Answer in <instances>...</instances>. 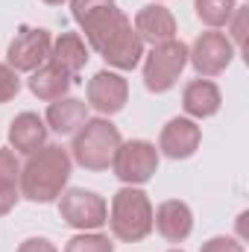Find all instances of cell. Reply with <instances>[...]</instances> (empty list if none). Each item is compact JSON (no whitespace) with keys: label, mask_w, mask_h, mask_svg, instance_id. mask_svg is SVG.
<instances>
[{"label":"cell","mask_w":249,"mask_h":252,"mask_svg":"<svg viewBox=\"0 0 249 252\" xmlns=\"http://www.w3.org/2000/svg\"><path fill=\"white\" fill-rule=\"evenodd\" d=\"M70 153L59 144H44L21 167V196L30 202H53L70 179Z\"/></svg>","instance_id":"cell-1"},{"label":"cell","mask_w":249,"mask_h":252,"mask_svg":"<svg viewBox=\"0 0 249 252\" xmlns=\"http://www.w3.org/2000/svg\"><path fill=\"white\" fill-rule=\"evenodd\" d=\"M124 138L121 129L109 118H88L73 135V161L85 170H109L115 161V153L121 150Z\"/></svg>","instance_id":"cell-2"},{"label":"cell","mask_w":249,"mask_h":252,"mask_svg":"<svg viewBox=\"0 0 249 252\" xmlns=\"http://www.w3.org/2000/svg\"><path fill=\"white\" fill-rule=\"evenodd\" d=\"M112 235L124 244H138L153 232V202L135 185H126L112 196L109 220Z\"/></svg>","instance_id":"cell-3"},{"label":"cell","mask_w":249,"mask_h":252,"mask_svg":"<svg viewBox=\"0 0 249 252\" xmlns=\"http://www.w3.org/2000/svg\"><path fill=\"white\" fill-rule=\"evenodd\" d=\"M185 64H187V44L176 41V38L164 41V44H156L150 50V56L144 59V85H147V91H153V94L170 91L179 82Z\"/></svg>","instance_id":"cell-4"},{"label":"cell","mask_w":249,"mask_h":252,"mask_svg":"<svg viewBox=\"0 0 249 252\" xmlns=\"http://www.w3.org/2000/svg\"><path fill=\"white\" fill-rule=\"evenodd\" d=\"M59 214L70 229L79 232H97L109 220V205L100 193L85 188H67L59 196Z\"/></svg>","instance_id":"cell-5"},{"label":"cell","mask_w":249,"mask_h":252,"mask_svg":"<svg viewBox=\"0 0 249 252\" xmlns=\"http://www.w3.org/2000/svg\"><path fill=\"white\" fill-rule=\"evenodd\" d=\"M112 170H115V176L124 185H135V188L147 185L156 176V170H158V150H156V144L141 141V138L121 144V150L115 153Z\"/></svg>","instance_id":"cell-6"},{"label":"cell","mask_w":249,"mask_h":252,"mask_svg":"<svg viewBox=\"0 0 249 252\" xmlns=\"http://www.w3.org/2000/svg\"><path fill=\"white\" fill-rule=\"evenodd\" d=\"M50 32L41 27H21L6 47V64L15 73H32L50 59Z\"/></svg>","instance_id":"cell-7"},{"label":"cell","mask_w":249,"mask_h":252,"mask_svg":"<svg viewBox=\"0 0 249 252\" xmlns=\"http://www.w3.org/2000/svg\"><path fill=\"white\" fill-rule=\"evenodd\" d=\"M235 59V44L226 32L208 30L199 32V38L193 41V47H187V62L193 64V70L208 79V76H220Z\"/></svg>","instance_id":"cell-8"},{"label":"cell","mask_w":249,"mask_h":252,"mask_svg":"<svg viewBox=\"0 0 249 252\" xmlns=\"http://www.w3.org/2000/svg\"><path fill=\"white\" fill-rule=\"evenodd\" d=\"M85 97H88V109L100 112V118H112L118 112H124L126 100H129V82L118 70H100L88 79V88H85Z\"/></svg>","instance_id":"cell-9"},{"label":"cell","mask_w":249,"mask_h":252,"mask_svg":"<svg viewBox=\"0 0 249 252\" xmlns=\"http://www.w3.org/2000/svg\"><path fill=\"white\" fill-rule=\"evenodd\" d=\"M202 141V129L190 118H173L167 121L161 135H158V153H164L167 158L179 161V158H190L199 150Z\"/></svg>","instance_id":"cell-10"},{"label":"cell","mask_w":249,"mask_h":252,"mask_svg":"<svg viewBox=\"0 0 249 252\" xmlns=\"http://www.w3.org/2000/svg\"><path fill=\"white\" fill-rule=\"evenodd\" d=\"M153 229L167 244H182L193 232V211L182 199H164L158 208H153Z\"/></svg>","instance_id":"cell-11"},{"label":"cell","mask_w":249,"mask_h":252,"mask_svg":"<svg viewBox=\"0 0 249 252\" xmlns=\"http://www.w3.org/2000/svg\"><path fill=\"white\" fill-rule=\"evenodd\" d=\"M132 27H135V32H138V38L147 41V44H153V47L176 38V18H173V12H170L167 6H161V3H150V6H144V9H138Z\"/></svg>","instance_id":"cell-12"},{"label":"cell","mask_w":249,"mask_h":252,"mask_svg":"<svg viewBox=\"0 0 249 252\" xmlns=\"http://www.w3.org/2000/svg\"><path fill=\"white\" fill-rule=\"evenodd\" d=\"M100 56L106 59L109 67H118V70H132V67H138L141 56H144V41L138 38L132 21H126L124 27L106 41V47L100 50Z\"/></svg>","instance_id":"cell-13"},{"label":"cell","mask_w":249,"mask_h":252,"mask_svg":"<svg viewBox=\"0 0 249 252\" xmlns=\"http://www.w3.org/2000/svg\"><path fill=\"white\" fill-rule=\"evenodd\" d=\"M126 21H129V18L118 9V3H112V6H100V9L88 12V15L79 21V27H82V32H85L88 47L100 53V50L106 47V41L124 27Z\"/></svg>","instance_id":"cell-14"},{"label":"cell","mask_w":249,"mask_h":252,"mask_svg":"<svg viewBox=\"0 0 249 252\" xmlns=\"http://www.w3.org/2000/svg\"><path fill=\"white\" fill-rule=\"evenodd\" d=\"M223 106V94L217 88V82L211 79H193L187 82L185 91H182V109L190 121H205V118H214Z\"/></svg>","instance_id":"cell-15"},{"label":"cell","mask_w":249,"mask_h":252,"mask_svg":"<svg viewBox=\"0 0 249 252\" xmlns=\"http://www.w3.org/2000/svg\"><path fill=\"white\" fill-rule=\"evenodd\" d=\"M47 144V124L44 118H38L35 112H21L12 124H9V147L15 153L32 156L35 150H41Z\"/></svg>","instance_id":"cell-16"},{"label":"cell","mask_w":249,"mask_h":252,"mask_svg":"<svg viewBox=\"0 0 249 252\" xmlns=\"http://www.w3.org/2000/svg\"><path fill=\"white\" fill-rule=\"evenodd\" d=\"M27 85H30V91H32L38 100L53 103V100H59V97H67V88L73 85V76H70L67 70H62L56 62L47 59L41 67H35V70L30 73Z\"/></svg>","instance_id":"cell-17"},{"label":"cell","mask_w":249,"mask_h":252,"mask_svg":"<svg viewBox=\"0 0 249 252\" xmlns=\"http://www.w3.org/2000/svg\"><path fill=\"white\" fill-rule=\"evenodd\" d=\"M88 121V106L76 97H59L47 106L44 124L56 135H76V129Z\"/></svg>","instance_id":"cell-18"},{"label":"cell","mask_w":249,"mask_h":252,"mask_svg":"<svg viewBox=\"0 0 249 252\" xmlns=\"http://www.w3.org/2000/svg\"><path fill=\"white\" fill-rule=\"evenodd\" d=\"M88 44L79 32H62L53 44H50V62H56L62 70L70 76H76L85 64H88Z\"/></svg>","instance_id":"cell-19"},{"label":"cell","mask_w":249,"mask_h":252,"mask_svg":"<svg viewBox=\"0 0 249 252\" xmlns=\"http://www.w3.org/2000/svg\"><path fill=\"white\" fill-rule=\"evenodd\" d=\"M21 199V164L15 158V150L0 147V217L15 208Z\"/></svg>","instance_id":"cell-20"},{"label":"cell","mask_w":249,"mask_h":252,"mask_svg":"<svg viewBox=\"0 0 249 252\" xmlns=\"http://www.w3.org/2000/svg\"><path fill=\"white\" fill-rule=\"evenodd\" d=\"M193 9L205 27L220 30V27H229L238 6H235V0H193Z\"/></svg>","instance_id":"cell-21"},{"label":"cell","mask_w":249,"mask_h":252,"mask_svg":"<svg viewBox=\"0 0 249 252\" xmlns=\"http://www.w3.org/2000/svg\"><path fill=\"white\" fill-rule=\"evenodd\" d=\"M64 252H115V244L109 235H100V232H82L76 238L67 241Z\"/></svg>","instance_id":"cell-22"},{"label":"cell","mask_w":249,"mask_h":252,"mask_svg":"<svg viewBox=\"0 0 249 252\" xmlns=\"http://www.w3.org/2000/svg\"><path fill=\"white\" fill-rule=\"evenodd\" d=\"M18 91H21V79H18V73H15L6 62H0V106L9 103V100H15Z\"/></svg>","instance_id":"cell-23"},{"label":"cell","mask_w":249,"mask_h":252,"mask_svg":"<svg viewBox=\"0 0 249 252\" xmlns=\"http://www.w3.org/2000/svg\"><path fill=\"white\" fill-rule=\"evenodd\" d=\"M247 9L249 6H238L235 15H232V21H229L232 24V38H235L232 44H238L241 53H244V38H247Z\"/></svg>","instance_id":"cell-24"},{"label":"cell","mask_w":249,"mask_h":252,"mask_svg":"<svg viewBox=\"0 0 249 252\" xmlns=\"http://www.w3.org/2000/svg\"><path fill=\"white\" fill-rule=\"evenodd\" d=\"M112 3H118V0H70V15H73V21L79 24L88 12H94V9H100V6H112Z\"/></svg>","instance_id":"cell-25"},{"label":"cell","mask_w":249,"mask_h":252,"mask_svg":"<svg viewBox=\"0 0 249 252\" xmlns=\"http://www.w3.org/2000/svg\"><path fill=\"white\" fill-rule=\"evenodd\" d=\"M199 252H244V244H238L235 238H226V235H220V238H211V241H205Z\"/></svg>","instance_id":"cell-26"},{"label":"cell","mask_w":249,"mask_h":252,"mask_svg":"<svg viewBox=\"0 0 249 252\" xmlns=\"http://www.w3.org/2000/svg\"><path fill=\"white\" fill-rule=\"evenodd\" d=\"M18 252H59L47 238H27L21 247H18Z\"/></svg>","instance_id":"cell-27"},{"label":"cell","mask_w":249,"mask_h":252,"mask_svg":"<svg viewBox=\"0 0 249 252\" xmlns=\"http://www.w3.org/2000/svg\"><path fill=\"white\" fill-rule=\"evenodd\" d=\"M44 3H47V6H62L64 0H44Z\"/></svg>","instance_id":"cell-28"},{"label":"cell","mask_w":249,"mask_h":252,"mask_svg":"<svg viewBox=\"0 0 249 252\" xmlns=\"http://www.w3.org/2000/svg\"><path fill=\"white\" fill-rule=\"evenodd\" d=\"M167 252H185V250H167Z\"/></svg>","instance_id":"cell-29"}]
</instances>
